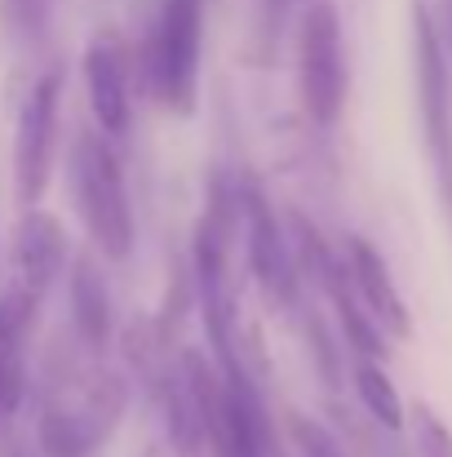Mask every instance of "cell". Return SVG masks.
<instances>
[{"instance_id":"cell-11","label":"cell","mask_w":452,"mask_h":457,"mask_svg":"<svg viewBox=\"0 0 452 457\" xmlns=\"http://www.w3.org/2000/svg\"><path fill=\"white\" fill-rule=\"evenodd\" d=\"M36 320V306L18 298H0V427L18 413L22 391H27V364H22V342Z\"/></svg>"},{"instance_id":"cell-10","label":"cell","mask_w":452,"mask_h":457,"mask_svg":"<svg viewBox=\"0 0 452 457\" xmlns=\"http://www.w3.org/2000/svg\"><path fill=\"white\" fill-rule=\"evenodd\" d=\"M341 262H346V276H350L355 298L373 315V324H377L386 337H408V333H413V315H408V303L399 298V289H395V280H390L382 253H377L364 236H350Z\"/></svg>"},{"instance_id":"cell-2","label":"cell","mask_w":452,"mask_h":457,"mask_svg":"<svg viewBox=\"0 0 452 457\" xmlns=\"http://www.w3.org/2000/svg\"><path fill=\"white\" fill-rule=\"evenodd\" d=\"M71 187L80 218L98 245L103 258L125 262L134 253V204L125 191V169L120 155L111 152L107 134H80L71 147Z\"/></svg>"},{"instance_id":"cell-6","label":"cell","mask_w":452,"mask_h":457,"mask_svg":"<svg viewBox=\"0 0 452 457\" xmlns=\"http://www.w3.org/2000/svg\"><path fill=\"white\" fill-rule=\"evenodd\" d=\"M413 49H417V103H422V129H426V147L440 173V191L448 200L452 213V112H448V58H444V40L440 27L431 18V9L417 0L413 4Z\"/></svg>"},{"instance_id":"cell-12","label":"cell","mask_w":452,"mask_h":457,"mask_svg":"<svg viewBox=\"0 0 452 457\" xmlns=\"http://www.w3.org/2000/svg\"><path fill=\"white\" fill-rule=\"evenodd\" d=\"M71 324L89 351H103L111 342V294L89 253H80L71 267Z\"/></svg>"},{"instance_id":"cell-8","label":"cell","mask_w":452,"mask_h":457,"mask_svg":"<svg viewBox=\"0 0 452 457\" xmlns=\"http://www.w3.org/2000/svg\"><path fill=\"white\" fill-rule=\"evenodd\" d=\"M67 267V231L45 209H22V218L9 231V298L40 306L53 280Z\"/></svg>"},{"instance_id":"cell-4","label":"cell","mask_w":452,"mask_h":457,"mask_svg":"<svg viewBox=\"0 0 452 457\" xmlns=\"http://www.w3.org/2000/svg\"><path fill=\"white\" fill-rule=\"evenodd\" d=\"M298 85L301 107L319 129H333L346 107V45H341V18L328 0H310L298 27Z\"/></svg>"},{"instance_id":"cell-3","label":"cell","mask_w":452,"mask_h":457,"mask_svg":"<svg viewBox=\"0 0 452 457\" xmlns=\"http://www.w3.org/2000/svg\"><path fill=\"white\" fill-rule=\"evenodd\" d=\"M200 45H204V0H160L147 40V80L160 107L173 116L195 112Z\"/></svg>"},{"instance_id":"cell-7","label":"cell","mask_w":452,"mask_h":457,"mask_svg":"<svg viewBox=\"0 0 452 457\" xmlns=\"http://www.w3.org/2000/svg\"><path fill=\"white\" fill-rule=\"evenodd\" d=\"M235 213L244 222V258H249L258 289L267 294V303L293 306L298 303V258H293V249L280 231L271 200L253 182H244L240 195H235Z\"/></svg>"},{"instance_id":"cell-14","label":"cell","mask_w":452,"mask_h":457,"mask_svg":"<svg viewBox=\"0 0 452 457\" xmlns=\"http://www.w3.org/2000/svg\"><path fill=\"white\" fill-rule=\"evenodd\" d=\"M293 436H298V445L306 457H346L341 445H337L324 427H315V422H306V418H293Z\"/></svg>"},{"instance_id":"cell-9","label":"cell","mask_w":452,"mask_h":457,"mask_svg":"<svg viewBox=\"0 0 452 457\" xmlns=\"http://www.w3.org/2000/svg\"><path fill=\"white\" fill-rule=\"evenodd\" d=\"M85 89H89V107L103 125L107 138L129 134L134 125V89H129V58L125 45L107 31L94 36L85 49Z\"/></svg>"},{"instance_id":"cell-13","label":"cell","mask_w":452,"mask_h":457,"mask_svg":"<svg viewBox=\"0 0 452 457\" xmlns=\"http://www.w3.org/2000/svg\"><path fill=\"white\" fill-rule=\"evenodd\" d=\"M355 391H359L368 418H377L386 431H399L404 427V400H399L395 382L386 378L382 360H364V355L355 360Z\"/></svg>"},{"instance_id":"cell-16","label":"cell","mask_w":452,"mask_h":457,"mask_svg":"<svg viewBox=\"0 0 452 457\" xmlns=\"http://www.w3.org/2000/svg\"><path fill=\"white\" fill-rule=\"evenodd\" d=\"M448 36H452V0H448Z\"/></svg>"},{"instance_id":"cell-5","label":"cell","mask_w":452,"mask_h":457,"mask_svg":"<svg viewBox=\"0 0 452 457\" xmlns=\"http://www.w3.org/2000/svg\"><path fill=\"white\" fill-rule=\"evenodd\" d=\"M58 112H62V71L49 67L22 112H18V134H13V200L22 209L40 204L49 178H53V155H58Z\"/></svg>"},{"instance_id":"cell-1","label":"cell","mask_w":452,"mask_h":457,"mask_svg":"<svg viewBox=\"0 0 452 457\" xmlns=\"http://www.w3.org/2000/svg\"><path fill=\"white\" fill-rule=\"evenodd\" d=\"M125 413V386L107 369H89L80 378H67L49 395L36 422V445L49 457H89L120 422Z\"/></svg>"},{"instance_id":"cell-15","label":"cell","mask_w":452,"mask_h":457,"mask_svg":"<svg viewBox=\"0 0 452 457\" xmlns=\"http://www.w3.org/2000/svg\"><path fill=\"white\" fill-rule=\"evenodd\" d=\"M422 422H417V431H422V449H426V457H452V431L431 413V409H422L417 413Z\"/></svg>"}]
</instances>
